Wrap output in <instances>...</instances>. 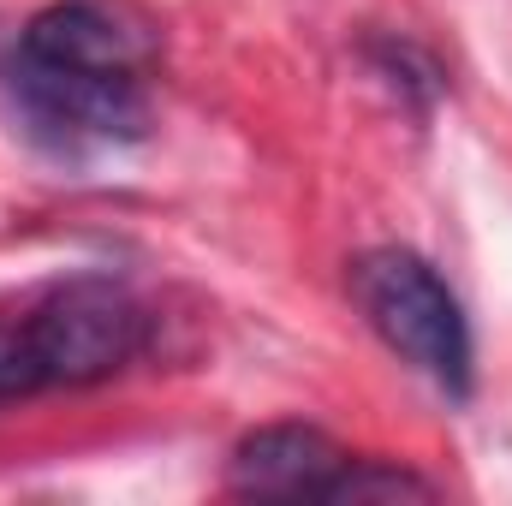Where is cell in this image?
<instances>
[{
	"label": "cell",
	"mask_w": 512,
	"mask_h": 506,
	"mask_svg": "<svg viewBox=\"0 0 512 506\" xmlns=\"http://www.w3.org/2000/svg\"><path fill=\"white\" fill-rule=\"evenodd\" d=\"M352 298L417 376H429L447 393H471V322L447 292V280L417 251L399 245L364 251L352 262Z\"/></svg>",
	"instance_id": "1"
},
{
	"label": "cell",
	"mask_w": 512,
	"mask_h": 506,
	"mask_svg": "<svg viewBox=\"0 0 512 506\" xmlns=\"http://www.w3.org/2000/svg\"><path fill=\"white\" fill-rule=\"evenodd\" d=\"M30 334H36L48 387H90V381H108L114 370H126L143 352L149 322L131 292L108 286V280H72L30 316Z\"/></svg>",
	"instance_id": "2"
},
{
	"label": "cell",
	"mask_w": 512,
	"mask_h": 506,
	"mask_svg": "<svg viewBox=\"0 0 512 506\" xmlns=\"http://www.w3.org/2000/svg\"><path fill=\"white\" fill-rule=\"evenodd\" d=\"M18 108L48 131L54 143H137L149 131L143 78L131 72H96V66H60L18 48L12 60Z\"/></svg>",
	"instance_id": "3"
},
{
	"label": "cell",
	"mask_w": 512,
	"mask_h": 506,
	"mask_svg": "<svg viewBox=\"0 0 512 506\" xmlns=\"http://www.w3.org/2000/svg\"><path fill=\"white\" fill-rule=\"evenodd\" d=\"M346 465V453L310 429V423H268L239 441L227 483L251 501H322L328 477Z\"/></svg>",
	"instance_id": "4"
},
{
	"label": "cell",
	"mask_w": 512,
	"mask_h": 506,
	"mask_svg": "<svg viewBox=\"0 0 512 506\" xmlns=\"http://www.w3.org/2000/svg\"><path fill=\"white\" fill-rule=\"evenodd\" d=\"M18 48L36 54V60L96 66V72H131V78H143V60H149L143 36L126 30V24H120L108 6H96V0H54V6H42V12L24 24Z\"/></svg>",
	"instance_id": "5"
},
{
	"label": "cell",
	"mask_w": 512,
	"mask_h": 506,
	"mask_svg": "<svg viewBox=\"0 0 512 506\" xmlns=\"http://www.w3.org/2000/svg\"><path fill=\"white\" fill-rule=\"evenodd\" d=\"M322 501H435V483H423L417 471H399V465H387V459H346L334 477H328V489H322Z\"/></svg>",
	"instance_id": "6"
},
{
	"label": "cell",
	"mask_w": 512,
	"mask_h": 506,
	"mask_svg": "<svg viewBox=\"0 0 512 506\" xmlns=\"http://www.w3.org/2000/svg\"><path fill=\"white\" fill-rule=\"evenodd\" d=\"M42 387H48V370H42L30 316H24V322H0V405L30 399V393H42Z\"/></svg>",
	"instance_id": "7"
}]
</instances>
